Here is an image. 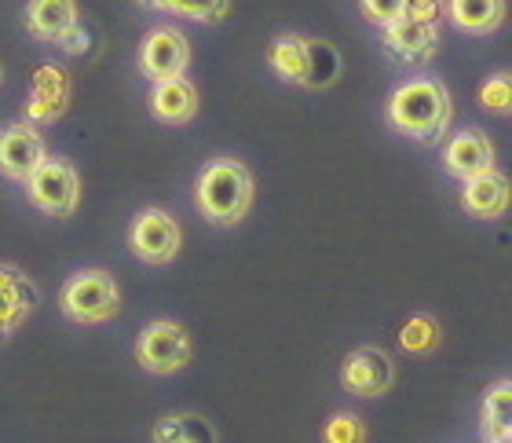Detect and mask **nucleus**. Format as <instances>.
<instances>
[{
	"label": "nucleus",
	"mask_w": 512,
	"mask_h": 443,
	"mask_svg": "<svg viewBox=\"0 0 512 443\" xmlns=\"http://www.w3.org/2000/svg\"><path fill=\"white\" fill-rule=\"evenodd\" d=\"M450 118H454V99H450L447 85L436 77L403 81L388 96V125L410 140L439 143L447 136Z\"/></svg>",
	"instance_id": "1"
},
{
	"label": "nucleus",
	"mask_w": 512,
	"mask_h": 443,
	"mask_svg": "<svg viewBox=\"0 0 512 443\" xmlns=\"http://www.w3.org/2000/svg\"><path fill=\"white\" fill-rule=\"evenodd\" d=\"M253 173L246 165L235 162V158H213L198 173V184H194V202H198V213L213 224H238L246 220V213L253 209Z\"/></svg>",
	"instance_id": "2"
},
{
	"label": "nucleus",
	"mask_w": 512,
	"mask_h": 443,
	"mask_svg": "<svg viewBox=\"0 0 512 443\" xmlns=\"http://www.w3.org/2000/svg\"><path fill=\"white\" fill-rule=\"evenodd\" d=\"M267 63L282 81L300 88H326L341 74V55L326 41H308L300 33H282L267 48Z\"/></svg>",
	"instance_id": "3"
},
{
	"label": "nucleus",
	"mask_w": 512,
	"mask_h": 443,
	"mask_svg": "<svg viewBox=\"0 0 512 443\" xmlns=\"http://www.w3.org/2000/svg\"><path fill=\"white\" fill-rule=\"evenodd\" d=\"M59 308H63V315L70 323H81V326L107 323L121 308L118 282L103 268L74 271V275L63 282V290H59Z\"/></svg>",
	"instance_id": "4"
},
{
	"label": "nucleus",
	"mask_w": 512,
	"mask_h": 443,
	"mask_svg": "<svg viewBox=\"0 0 512 443\" xmlns=\"http://www.w3.org/2000/svg\"><path fill=\"white\" fill-rule=\"evenodd\" d=\"M22 184H26L30 202L41 209L44 217L66 220L74 217L77 206H81V176L66 158H48L44 154V162Z\"/></svg>",
	"instance_id": "5"
},
{
	"label": "nucleus",
	"mask_w": 512,
	"mask_h": 443,
	"mask_svg": "<svg viewBox=\"0 0 512 443\" xmlns=\"http://www.w3.org/2000/svg\"><path fill=\"white\" fill-rule=\"evenodd\" d=\"M191 356H194V341L180 323L154 319V323H147L139 330L136 359L139 367L150 370V374H176V370H183L191 363Z\"/></svg>",
	"instance_id": "6"
},
{
	"label": "nucleus",
	"mask_w": 512,
	"mask_h": 443,
	"mask_svg": "<svg viewBox=\"0 0 512 443\" xmlns=\"http://www.w3.org/2000/svg\"><path fill=\"white\" fill-rule=\"evenodd\" d=\"M183 246V231L172 213L165 209H143L128 227V249L143 264H169Z\"/></svg>",
	"instance_id": "7"
},
{
	"label": "nucleus",
	"mask_w": 512,
	"mask_h": 443,
	"mask_svg": "<svg viewBox=\"0 0 512 443\" xmlns=\"http://www.w3.org/2000/svg\"><path fill=\"white\" fill-rule=\"evenodd\" d=\"M341 385L348 396H359V400L384 396L395 385L392 356L384 348H355L341 363Z\"/></svg>",
	"instance_id": "8"
},
{
	"label": "nucleus",
	"mask_w": 512,
	"mask_h": 443,
	"mask_svg": "<svg viewBox=\"0 0 512 443\" xmlns=\"http://www.w3.org/2000/svg\"><path fill=\"white\" fill-rule=\"evenodd\" d=\"M187 66H191V41H187L180 30H172V26L150 30L147 41L139 44V70H143L150 81L180 77V74H187Z\"/></svg>",
	"instance_id": "9"
},
{
	"label": "nucleus",
	"mask_w": 512,
	"mask_h": 443,
	"mask_svg": "<svg viewBox=\"0 0 512 443\" xmlns=\"http://www.w3.org/2000/svg\"><path fill=\"white\" fill-rule=\"evenodd\" d=\"M388 52L406 66H425L439 48V22H421L410 15H399L395 22L381 26Z\"/></svg>",
	"instance_id": "10"
},
{
	"label": "nucleus",
	"mask_w": 512,
	"mask_h": 443,
	"mask_svg": "<svg viewBox=\"0 0 512 443\" xmlns=\"http://www.w3.org/2000/svg\"><path fill=\"white\" fill-rule=\"evenodd\" d=\"M44 162V140L37 125L30 121H15L0 129V176L8 180H26V176Z\"/></svg>",
	"instance_id": "11"
},
{
	"label": "nucleus",
	"mask_w": 512,
	"mask_h": 443,
	"mask_svg": "<svg viewBox=\"0 0 512 443\" xmlns=\"http://www.w3.org/2000/svg\"><path fill=\"white\" fill-rule=\"evenodd\" d=\"M37 304H41V290L33 286L30 275H22L11 264H0V341L15 334Z\"/></svg>",
	"instance_id": "12"
},
{
	"label": "nucleus",
	"mask_w": 512,
	"mask_h": 443,
	"mask_svg": "<svg viewBox=\"0 0 512 443\" xmlns=\"http://www.w3.org/2000/svg\"><path fill=\"white\" fill-rule=\"evenodd\" d=\"M443 165L450 176L469 180V176L491 173L494 169V143L480 129H465L443 147Z\"/></svg>",
	"instance_id": "13"
},
{
	"label": "nucleus",
	"mask_w": 512,
	"mask_h": 443,
	"mask_svg": "<svg viewBox=\"0 0 512 443\" xmlns=\"http://www.w3.org/2000/svg\"><path fill=\"white\" fill-rule=\"evenodd\" d=\"M150 114L165 125H187L198 114V88L187 77H161L150 88Z\"/></svg>",
	"instance_id": "14"
},
{
	"label": "nucleus",
	"mask_w": 512,
	"mask_h": 443,
	"mask_svg": "<svg viewBox=\"0 0 512 443\" xmlns=\"http://www.w3.org/2000/svg\"><path fill=\"white\" fill-rule=\"evenodd\" d=\"M66 99H70V77H66L63 66H41L33 74V96L26 103V121L30 125L55 121L66 110Z\"/></svg>",
	"instance_id": "15"
},
{
	"label": "nucleus",
	"mask_w": 512,
	"mask_h": 443,
	"mask_svg": "<svg viewBox=\"0 0 512 443\" xmlns=\"http://www.w3.org/2000/svg\"><path fill=\"white\" fill-rule=\"evenodd\" d=\"M461 206L476 220H498L509 209V180L498 169L480 176H469L461 187Z\"/></svg>",
	"instance_id": "16"
},
{
	"label": "nucleus",
	"mask_w": 512,
	"mask_h": 443,
	"mask_svg": "<svg viewBox=\"0 0 512 443\" xmlns=\"http://www.w3.org/2000/svg\"><path fill=\"white\" fill-rule=\"evenodd\" d=\"M74 22H77L74 0H30V4H26V30H30L37 41L55 44Z\"/></svg>",
	"instance_id": "17"
},
{
	"label": "nucleus",
	"mask_w": 512,
	"mask_h": 443,
	"mask_svg": "<svg viewBox=\"0 0 512 443\" xmlns=\"http://www.w3.org/2000/svg\"><path fill=\"white\" fill-rule=\"evenodd\" d=\"M450 22L465 33H494L505 22V0H447Z\"/></svg>",
	"instance_id": "18"
},
{
	"label": "nucleus",
	"mask_w": 512,
	"mask_h": 443,
	"mask_svg": "<svg viewBox=\"0 0 512 443\" xmlns=\"http://www.w3.org/2000/svg\"><path fill=\"white\" fill-rule=\"evenodd\" d=\"M154 443H216V429L202 414H165L154 422Z\"/></svg>",
	"instance_id": "19"
},
{
	"label": "nucleus",
	"mask_w": 512,
	"mask_h": 443,
	"mask_svg": "<svg viewBox=\"0 0 512 443\" xmlns=\"http://www.w3.org/2000/svg\"><path fill=\"white\" fill-rule=\"evenodd\" d=\"M480 425H483V440L512 433V381L509 378L494 381L491 389L483 392Z\"/></svg>",
	"instance_id": "20"
},
{
	"label": "nucleus",
	"mask_w": 512,
	"mask_h": 443,
	"mask_svg": "<svg viewBox=\"0 0 512 443\" xmlns=\"http://www.w3.org/2000/svg\"><path fill=\"white\" fill-rule=\"evenodd\" d=\"M139 4H147L154 11H169V15H183V19H194V22H205V26L224 22L231 15V0H139Z\"/></svg>",
	"instance_id": "21"
},
{
	"label": "nucleus",
	"mask_w": 512,
	"mask_h": 443,
	"mask_svg": "<svg viewBox=\"0 0 512 443\" xmlns=\"http://www.w3.org/2000/svg\"><path fill=\"white\" fill-rule=\"evenodd\" d=\"M399 345H403L406 352H414V356H425V352H432V348L439 345V323L428 319V315L406 319L403 330H399Z\"/></svg>",
	"instance_id": "22"
},
{
	"label": "nucleus",
	"mask_w": 512,
	"mask_h": 443,
	"mask_svg": "<svg viewBox=\"0 0 512 443\" xmlns=\"http://www.w3.org/2000/svg\"><path fill=\"white\" fill-rule=\"evenodd\" d=\"M370 429L359 414H333L330 422L322 425V443H366Z\"/></svg>",
	"instance_id": "23"
},
{
	"label": "nucleus",
	"mask_w": 512,
	"mask_h": 443,
	"mask_svg": "<svg viewBox=\"0 0 512 443\" xmlns=\"http://www.w3.org/2000/svg\"><path fill=\"white\" fill-rule=\"evenodd\" d=\"M480 103L487 110H494V114H509V107H512V81H509V74H498V77H491V81H483Z\"/></svg>",
	"instance_id": "24"
},
{
	"label": "nucleus",
	"mask_w": 512,
	"mask_h": 443,
	"mask_svg": "<svg viewBox=\"0 0 512 443\" xmlns=\"http://www.w3.org/2000/svg\"><path fill=\"white\" fill-rule=\"evenodd\" d=\"M359 8L374 26H388L406 11V0H359Z\"/></svg>",
	"instance_id": "25"
},
{
	"label": "nucleus",
	"mask_w": 512,
	"mask_h": 443,
	"mask_svg": "<svg viewBox=\"0 0 512 443\" xmlns=\"http://www.w3.org/2000/svg\"><path fill=\"white\" fill-rule=\"evenodd\" d=\"M403 15L421 22H439V15H447V0H406Z\"/></svg>",
	"instance_id": "26"
},
{
	"label": "nucleus",
	"mask_w": 512,
	"mask_h": 443,
	"mask_svg": "<svg viewBox=\"0 0 512 443\" xmlns=\"http://www.w3.org/2000/svg\"><path fill=\"white\" fill-rule=\"evenodd\" d=\"M55 44H59L63 52H70V55H88V48H92V44H88V30L81 26V19H77Z\"/></svg>",
	"instance_id": "27"
},
{
	"label": "nucleus",
	"mask_w": 512,
	"mask_h": 443,
	"mask_svg": "<svg viewBox=\"0 0 512 443\" xmlns=\"http://www.w3.org/2000/svg\"><path fill=\"white\" fill-rule=\"evenodd\" d=\"M483 443H512V433H505V436H491V440H483Z\"/></svg>",
	"instance_id": "28"
}]
</instances>
